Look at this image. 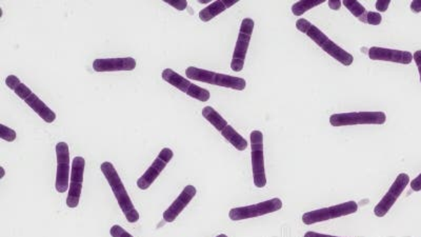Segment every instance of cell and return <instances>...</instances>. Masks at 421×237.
<instances>
[{
	"label": "cell",
	"mask_w": 421,
	"mask_h": 237,
	"mask_svg": "<svg viewBox=\"0 0 421 237\" xmlns=\"http://www.w3.org/2000/svg\"><path fill=\"white\" fill-rule=\"evenodd\" d=\"M100 170H102L108 184H110L111 190L114 193L115 199L121 206L126 221L130 224L137 223L139 221L138 211L135 209L134 204L131 201L126 187H124L121 178L119 177L115 167L110 162H104L100 166Z\"/></svg>",
	"instance_id": "cell-1"
},
{
	"label": "cell",
	"mask_w": 421,
	"mask_h": 237,
	"mask_svg": "<svg viewBox=\"0 0 421 237\" xmlns=\"http://www.w3.org/2000/svg\"><path fill=\"white\" fill-rule=\"evenodd\" d=\"M6 84L19 99H23L45 123H53L55 121L56 113L51 110L37 95H35L29 87L23 84L17 76L9 75L6 78Z\"/></svg>",
	"instance_id": "cell-2"
},
{
	"label": "cell",
	"mask_w": 421,
	"mask_h": 237,
	"mask_svg": "<svg viewBox=\"0 0 421 237\" xmlns=\"http://www.w3.org/2000/svg\"><path fill=\"white\" fill-rule=\"evenodd\" d=\"M185 75L190 79L196 80V82L232 89V90L244 91L246 87V82L244 78L216 73V72L196 68V67H189L185 71Z\"/></svg>",
	"instance_id": "cell-3"
},
{
	"label": "cell",
	"mask_w": 421,
	"mask_h": 237,
	"mask_svg": "<svg viewBox=\"0 0 421 237\" xmlns=\"http://www.w3.org/2000/svg\"><path fill=\"white\" fill-rule=\"evenodd\" d=\"M387 115L383 111H361V112L339 113L330 117L333 127H348L357 125H383Z\"/></svg>",
	"instance_id": "cell-4"
},
{
	"label": "cell",
	"mask_w": 421,
	"mask_h": 237,
	"mask_svg": "<svg viewBox=\"0 0 421 237\" xmlns=\"http://www.w3.org/2000/svg\"><path fill=\"white\" fill-rule=\"evenodd\" d=\"M357 211H359V204H356V202H346V203L335 204V206H328V208L318 209V210L305 213L302 215V223L309 226L314 225V224L354 214Z\"/></svg>",
	"instance_id": "cell-5"
},
{
	"label": "cell",
	"mask_w": 421,
	"mask_h": 237,
	"mask_svg": "<svg viewBox=\"0 0 421 237\" xmlns=\"http://www.w3.org/2000/svg\"><path fill=\"white\" fill-rule=\"evenodd\" d=\"M251 149H252L253 180L255 187L263 189L267 186L266 176L265 155H263V134L261 131H253L250 136Z\"/></svg>",
	"instance_id": "cell-6"
},
{
	"label": "cell",
	"mask_w": 421,
	"mask_h": 237,
	"mask_svg": "<svg viewBox=\"0 0 421 237\" xmlns=\"http://www.w3.org/2000/svg\"><path fill=\"white\" fill-rule=\"evenodd\" d=\"M281 208H283V202H281L280 199L275 197V199L263 202V203L231 209L230 212H229V217L233 221H244V219H255V217L271 214V213L280 210Z\"/></svg>",
	"instance_id": "cell-7"
},
{
	"label": "cell",
	"mask_w": 421,
	"mask_h": 237,
	"mask_svg": "<svg viewBox=\"0 0 421 237\" xmlns=\"http://www.w3.org/2000/svg\"><path fill=\"white\" fill-rule=\"evenodd\" d=\"M161 77L165 82L171 84L174 88L178 89L181 92L189 95L192 99L202 102L208 101L210 99V91L202 88V87L196 86L193 82H190L187 78L182 77L180 74L176 73L172 69L163 70Z\"/></svg>",
	"instance_id": "cell-8"
},
{
	"label": "cell",
	"mask_w": 421,
	"mask_h": 237,
	"mask_svg": "<svg viewBox=\"0 0 421 237\" xmlns=\"http://www.w3.org/2000/svg\"><path fill=\"white\" fill-rule=\"evenodd\" d=\"M255 23L252 18H244L241 21V30H239V38L235 45L234 53H233L231 69L234 72H241L246 62V53H248V45L254 31Z\"/></svg>",
	"instance_id": "cell-9"
},
{
	"label": "cell",
	"mask_w": 421,
	"mask_h": 237,
	"mask_svg": "<svg viewBox=\"0 0 421 237\" xmlns=\"http://www.w3.org/2000/svg\"><path fill=\"white\" fill-rule=\"evenodd\" d=\"M84 167H86V160L82 156H76L72 162L71 180H70L67 199V206L69 208H77L80 204L82 184H84Z\"/></svg>",
	"instance_id": "cell-10"
},
{
	"label": "cell",
	"mask_w": 421,
	"mask_h": 237,
	"mask_svg": "<svg viewBox=\"0 0 421 237\" xmlns=\"http://www.w3.org/2000/svg\"><path fill=\"white\" fill-rule=\"evenodd\" d=\"M410 184V177L408 174L400 173L397 176L395 182H393L391 187H390L389 191L386 193L385 197L381 199V201L377 204V206L374 208V214L377 217H383L388 214L397 199H399L401 194H403L405 189L407 188L408 184Z\"/></svg>",
	"instance_id": "cell-11"
},
{
	"label": "cell",
	"mask_w": 421,
	"mask_h": 237,
	"mask_svg": "<svg viewBox=\"0 0 421 237\" xmlns=\"http://www.w3.org/2000/svg\"><path fill=\"white\" fill-rule=\"evenodd\" d=\"M173 156V151L170 148H163L160 153L157 156L156 160L151 165L149 169L143 173V175H141L138 178V180H137V187L141 190H148L152 186L153 182L159 177L161 172L165 170L168 164L171 162Z\"/></svg>",
	"instance_id": "cell-12"
},
{
	"label": "cell",
	"mask_w": 421,
	"mask_h": 237,
	"mask_svg": "<svg viewBox=\"0 0 421 237\" xmlns=\"http://www.w3.org/2000/svg\"><path fill=\"white\" fill-rule=\"evenodd\" d=\"M56 158H58V172H56L55 188L58 193L67 192L70 178V150L67 143L56 145Z\"/></svg>",
	"instance_id": "cell-13"
},
{
	"label": "cell",
	"mask_w": 421,
	"mask_h": 237,
	"mask_svg": "<svg viewBox=\"0 0 421 237\" xmlns=\"http://www.w3.org/2000/svg\"><path fill=\"white\" fill-rule=\"evenodd\" d=\"M368 55L370 60L379 62H391L401 65H410L413 62V54L411 52L387 48L372 47L368 50Z\"/></svg>",
	"instance_id": "cell-14"
},
{
	"label": "cell",
	"mask_w": 421,
	"mask_h": 237,
	"mask_svg": "<svg viewBox=\"0 0 421 237\" xmlns=\"http://www.w3.org/2000/svg\"><path fill=\"white\" fill-rule=\"evenodd\" d=\"M197 190L195 187L189 184L183 189L182 192L180 193V197L173 202V204L163 212V221L167 223H173L176 221L181 212L187 208V204L191 203L192 199L195 197Z\"/></svg>",
	"instance_id": "cell-15"
},
{
	"label": "cell",
	"mask_w": 421,
	"mask_h": 237,
	"mask_svg": "<svg viewBox=\"0 0 421 237\" xmlns=\"http://www.w3.org/2000/svg\"><path fill=\"white\" fill-rule=\"evenodd\" d=\"M136 66V60L133 57L104 58V60H95L93 62V69L95 72L133 71Z\"/></svg>",
	"instance_id": "cell-16"
},
{
	"label": "cell",
	"mask_w": 421,
	"mask_h": 237,
	"mask_svg": "<svg viewBox=\"0 0 421 237\" xmlns=\"http://www.w3.org/2000/svg\"><path fill=\"white\" fill-rule=\"evenodd\" d=\"M296 29L301 32V33L307 35L309 38H311L320 48L324 45L326 41L330 39L322 30L318 29L316 26H314L313 23H310L309 21L305 18H300L296 21Z\"/></svg>",
	"instance_id": "cell-17"
},
{
	"label": "cell",
	"mask_w": 421,
	"mask_h": 237,
	"mask_svg": "<svg viewBox=\"0 0 421 237\" xmlns=\"http://www.w3.org/2000/svg\"><path fill=\"white\" fill-rule=\"evenodd\" d=\"M237 2L239 0H217V1L212 2L207 8L200 11L199 19L204 23H209L231 6H235Z\"/></svg>",
	"instance_id": "cell-18"
},
{
	"label": "cell",
	"mask_w": 421,
	"mask_h": 237,
	"mask_svg": "<svg viewBox=\"0 0 421 237\" xmlns=\"http://www.w3.org/2000/svg\"><path fill=\"white\" fill-rule=\"evenodd\" d=\"M322 49L326 52L327 54L333 57L334 60H337L339 62L340 64L344 65V66L349 67L353 64L354 62V56L352 54L346 52V50L342 49L340 48L339 45H336L333 40L329 39L328 41L324 43V45H322Z\"/></svg>",
	"instance_id": "cell-19"
},
{
	"label": "cell",
	"mask_w": 421,
	"mask_h": 237,
	"mask_svg": "<svg viewBox=\"0 0 421 237\" xmlns=\"http://www.w3.org/2000/svg\"><path fill=\"white\" fill-rule=\"evenodd\" d=\"M220 133L239 151H244L248 148V141L232 126H226V129Z\"/></svg>",
	"instance_id": "cell-20"
},
{
	"label": "cell",
	"mask_w": 421,
	"mask_h": 237,
	"mask_svg": "<svg viewBox=\"0 0 421 237\" xmlns=\"http://www.w3.org/2000/svg\"><path fill=\"white\" fill-rule=\"evenodd\" d=\"M202 116L204 117V119L209 121L214 128H215L217 131L222 132L224 129H226V126L229 125L226 123V119L215 110V109L212 108V106H204L202 109Z\"/></svg>",
	"instance_id": "cell-21"
},
{
	"label": "cell",
	"mask_w": 421,
	"mask_h": 237,
	"mask_svg": "<svg viewBox=\"0 0 421 237\" xmlns=\"http://www.w3.org/2000/svg\"><path fill=\"white\" fill-rule=\"evenodd\" d=\"M324 1H326V0H301V1H297L292 6V13H293L295 16H302L305 12L312 10L313 8H316V6H320V4H324Z\"/></svg>",
	"instance_id": "cell-22"
},
{
	"label": "cell",
	"mask_w": 421,
	"mask_h": 237,
	"mask_svg": "<svg viewBox=\"0 0 421 237\" xmlns=\"http://www.w3.org/2000/svg\"><path fill=\"white\" fill-rule=\"evenodd\" d=\"M342 4L350 11L351 14L359 18V21H361L362 17L368 12L361 2L356 1V0H344Z\"/></svg>",
	"instance_id": "cell-23"
},
{
	"label": "cell",
	"mask_w": 421,
	"mask_h": 237,
	"mask_svg": "<svg viewBox=\"0 0 421 237\" xmlns=\"http://www.w3.org/2000/svg\"><path fill=\"white\" fill-rule=\"evenodd\" d=\"M359 21L371 26H379L381 21H383V16H381V13L370 12V11H368L366 14Z\"/></svg>",
	"instance_id": "cell-24"
},
{
	"label": "cell",
	"mask_w": 421,
	"mask_h": 237,
	"mask_svg": "<svg viewBox=\"0 0 421 237\" xmlns=\"http://www.w3.org/2000/svg\"><path fill=\"white\" fill-rule=\"evenodd\" d=\"M17 134L14 130L11 128L6 127L4 123H0V138L4 140L9 141V143H13L16 139Z\"/></svg>",
	"instance_id": "cell-25"
},
{
	"label": "cell",
	"mask_w": 421,
	"mask_h": 237,
	"mask_svg": "<svg viewBox=\"0 0 421 237\" xmlns=\"http://www.w3.org/2000/svg\"><path fill=\"white\" fill-rule=\"evenodd\" d=\"M110 233L112 237H134L132 234L129 233L128 231L124 229L119 225H114L111 228Z\"/></svg>",
	"instance_id": "cell-26"
},
{
	"label": "cell",
	"mask_w": 421,
	"mask_h": 237,
	"mask_svg": "<svg viewBox=\"0 0 421 237\" xmlns=\"http://www.w3.org/2000/svg\"><path fill=\"white\" fill-rule=\"evenodd\" d=\"M163 1L178 11H185L187 6V0H163Z\"/></svg>",
	"instance_id": "cell-27"
},
{
	"label": "cell",
	"mask_w": 421,
	"mask_h": 237,
	"mask_svg": "<svg viewBox=\"0 0 421 237\" xmlns=\"http://www.w3.org/2000/svg\"><path fill=\"white\" fill-rule=\"evenodd\" d=\"M390 4H391L390 0H378V1H376L375 6H376V10L378 11V12L383 13L387 12L388 8L390 6Z\"/></svg>",
	"instance_id": "cell-28"
},
{
	"label": "cell",
	"mask_w": 421,
	"mask_h": 237,
	"mask_svg": "<svg viewBox=\"0 0 421 237\" xmlns=\"http://www.w3.org/2000/svg\"><path fill=\"white\" fill-rule=\"evenodd\" d=\"M410 184H411L412 190L415 191V192H420L421 191V173L417 177L414 178Z\"/></svg>",
	"instance_id": "cell-29"
},
{
	"label": "cell",
	"mask_w": 421,
	"mask_h": 237,
	"mask_svg": "<svg viewBox=\"0 0 421 237\" xmlns=\"http://www.w3.org/2000/svg\"><path fill=\"white\" fill-rule=\"evenodd\" d=\"M413 60L415 62L416 66H417L418 72H420V82H421V50L416 51L413 55Z\"/></svg>",
	"instance_id": "cell-30"
},
{
	"label": "cell",
	"mask_w": 421,
	"mask_h": 237,
	"mask_svg": "<svg viewBox=\"0 0 421 237\" xmlns=\"http://www.w3.org/2000/svg\"><path fill=\"white\" fill-rule=\"evenodd\" d=\"M410 8H411L412 12L416 13V14H417V13H420L421 12V0H414V1H412L411 6H410Z\"/></svg>",
	"instance_id": "cell-31"
},
{
	"label": "cell",
	"mask_w": 421,
	"mask_h": 237,
	"mask_svg": "<svg viewBox=\"0 0 421 237\" xmlns=\"http://www.w3.org/2000/svg\"><path fill=\"white\" fill-rule=\"evenodd\" d=\"M328 4L331 10L338 11L341 8L342 1H340V0H329Z\"/></svg>",
	"instance_id": "cell-32"
},
{
	"label": "cell",
	"mask_w": 421,
	"mask_h": 237,
	"mask_svg": "<svg viewBox=\"0 0 421 237\" xmlns=\"http://www.w3.org/2000/svg\"><path fill=\"white\" fill-rule=\"evenodd\" d=\"M305 237H340V236H328V234H322V233H317V232L309 231L305 234Z\"/></svg>",
	"instance_id": "cell-33"
},
{
	"label": "cell",
	"mask_w": 421,
	"mask_h": 237,
	"mask_svg": "<svg viewBox=\"0 0 421 237\" xmlns=\"http://www.w3.org/2000/svg\"><path fill=\"white\" fill-rule=\"evenodd\" d=\"M0 171H1V175H0V178H4V175H6V170H4V167H0Z\"/></svg>",
	"instance_id": "cell-34"
},
{
	"label": "cell",
	"mask_w": 421,
	"mask_h": 237,
	"mask_svg": "<svg viewBox=\"0 0 421 237\" xmlns=\"http://www.w3.org/2000/svg\"><path fill=\"white\" fill-rule=\"evenodd\" d=\"M197 1L199 2V4H210L211 0H197Z\"/></svg>",
	"instance_id": "cell-35"
},
{
	"label": "cell",
	"mask_w": 421,
	"mask_h": 237,
	"mask_svg": "<svg viewBox=\"0 0 421 237\" xmlns=\"http://www.w3.org/2000/svg\"><path fill=\"white\" fill-rule=\"evenodd\" d=\"M216 237H228V236H226V234H219V236Z\"/></svg>",
	"instance_id": "cell-36"
}]
</instances>
